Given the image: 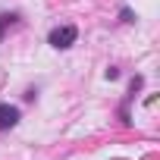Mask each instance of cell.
I'll return each mask as SVG.
<instances>
[{
    "label": "cell",
    "instance_id": "cell-1",
    "mask_svg": "<svg viewBox=\"0 0 160 160\" xmlns=\"http://www.w3.org/2000/svg\"><path fill=\"white\" fill-rule=\"evenodd\" d=\"M75 38H78V28H75V25H57V28H50L47 44L57 47V50H66V47L75 44Z\"/></svg>",
    "mask_w": 160,
    "mask_h": 160
},
{
    "label": "cell",
    "instance_id": "cell-2",
    "mask_svg": "<svg viewBox=\"0 0 160 160\" xmlns=\"http://www.w3.org/2000/svg\"><path fill=\"white\" fill-rule=\"evenodd\" d=\"M141 85H144V78H141V75H135L132 82H129V94H126V101H122V107H119V119H122L126 126L132 122V116H129V104L135 101V94L141 91Z\"/></svg>",
    "mask_w": 160,
    "mask_h": 160
},
{
    "label": "cell",
    "instance_id": "cell-3",
    "mask_svg": "<svg viewBox=\"0 0 160 160\" xmlns=\"http://www.w3.org/2000/svg\"><path fill=\"white\" fill-rule=\"evenodd\" d=\"M19 122V107L13 104H0V132H10Z\"/></svg>",
    "mask_w": 160,
    "mask_h": 160
},
{
    "label": "cell",
    "instance_id": "cell-4",
    "mask_svg": "<svg viewBox=\"0 0 160 160\" xmlns=\"http://www.w3.org/2000/svg\"><path fill=\"white\" fill-rule=\"evenodd\" d=\"M19 22V13H0V41H3V35Z\"/></svg>",
    "mask_w": 160,
    "mask_h": 160
},
{
    "label": "cell",
    "instance_id": "cell-5",
    "mask_svg": "<svg viewBox=\"0 0 160 160\" xmlns=\"http://www.w3.org/2000/svg\"><path fill=\"white\" fill-rule=\"evenodd\" d=\"M119 16H122V22H135V13H132L129 7H122V10H119Z\"/></svg>",
    "mask_w": 160,
    "mask_h": 160
},
{
    "label": "cell",
    "instance_id": "cell-6",
    "mask_svg": "<svg viewBox=\"0 0 160 160\" xmlns=\"http://www.w3.org/2000/svg\"><path fill=\"white\" fill-rule=\"evenodd\" d=\"M104 75L110 78V82H116V78H119V69H116V66H107V72H104Z\"/></svg>",
    "mask_w": 160,
    "mask_h": 160
}]
</instances>
